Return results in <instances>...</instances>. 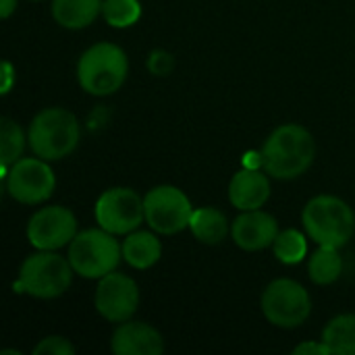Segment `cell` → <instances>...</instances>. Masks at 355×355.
Returning a JSON list of instances; mask_svg holds the SVG:
<instances>
[{"label":"cell","instance_id":"7","mask_svg":"<svg viewBox=\"0 0 355 355\" xmlns=\"http://www.w3.org/2000/svg\"><path fill=\"white\" fill-rule=\"evenodd\" d=\"M264 318L279 329H297L312 314V300L304 285L293 279L272 281L260 300Z\"/></svg>","mask_w":355,"mask_h":355},{"label":"cell","instance_id":"8","mask_svg":"<svg viewBox=\"0 0 355 355\" xmlns=\"http://www.w3.org/2000/svg\"><path fill=\"white\" fill-rule=\"evenodd\" d=\"M2 179L6 193L15 202L27 206H35L50 200L56 187L54 171L50 168L48 160L40 156L17 160L6 173H2Z\"/></svg>","mask_w":355,"mask_h":355},{"label":"cell","instance_id":"11","mask_svg":"<svg viewBox=\"0 0 355 355\" xmlns=\"http://www.w3.org/2000/svg\"><path fill=\"white\" fill-rule=\"evenodd\" d=\"M27 241L35 250L56 252L77 235V218L64 206H44L27 223Z\"/></svg>","mask_w":355,"mask_h":355},{"label":"cell","instance_id":"5","mask_svg":"<svg viewBox=\"0 0 355 355\" xmlns=\"http://www.w3.org/2000/svg\"><path fill=\"white\" fill-rule=\"evenodd\" d=\"M73 275L75 270L69 258L50 250H37L23 260L15 291L27 293L35 300H54L67 293Z\"/></svg>","mask_w":355,"mask_h":355},{"label":"cell","instance_id":"12","mask_svg":"<svg viewBox=\"0 0 355 355\" xmlns=\"http://www.w3.org/2000/svg\"><path fill=\"white\" fill-rule=\"evenodd\" d=\"M94 306L102 318L108 322H125L131 320L139 306V289L137 283L123 272H108L98 279Z\"/></svg>","mask_w":355,"mask_h":355},{"label":"cell","instance_id":"19","mask_svg":"<svg viewBox=\"0 0 355 355\" xmlns=\"http://www.w3.org/2000/svg\"><path fill=\"white\" fill-rule=\"evenodd\" d=\"M308 275L314 285H333L343 275V258L337 248L318 245V250L310 256Z\"/></svg>","mask_w":355,"mask_h":355},{"label":"cell","instance_id":"24","mask_svg":"<svg viewBox=\"0 0 355 355\" xmlns=\"http://www.w3.org/2000/svg\"><path fill=\"white\" fill-rule=\"evenodd\" d=\"M35 355H75V345L60 337V335H52V337H46L42 339L35 349H33Z\"/></svg>","mask_w":355,"mask_h":355},{"label":"cell","instance_id":"2","mask_svg":"<svg viewBox=\"0 0 355 355\" xmlns=\"http://www.w3.org/2000/svg\"><path fill=\"white\" fill-rule=\"evenodd\" d=\"M81 127L77 116L60 106H50L40 110L29 129H27V146L33 156H40L48 162L62 160L75 152L79 146Z\"/></svg>","mask_w":355,"mask_h":355},{"label":"cell","instance_id":"27","mask_svg":"<svg viewBox=\"0 0 355 355\" xmlns=\"http://www.w3.org/2000/svg\"><path fill=\"white\" fill-rule=\"evenodd\" d=\"M2 77H4V81H2V89H0V94H2V96H6V94L12 89V83H15V69H12V64H10L8 60H4V62H2Z\"/></svg>","mask_w":355,"mask_h":355},{"label":"cell","instance_id":"17","mask_svg":"<svg viewBox=\"0 0 355 355\" xmlns=\"http://www.w3.org/2000/svg\"><path fill=\"white\" fill-rule=\"evenodd\" d=\"M104 0H52V17L64 29L89 27L102 15Z\"/></svg>","mask_w":355,"mask_h":355},{"label":"cell","instance_id":"26","mask_svg":"<svg viewBox=\"0 0 355 355\" xmlns=\"http://www.w3.org/2000/svg\"><path fill=\"white\" fill-rule=\"evenodd\" d=\"M293 355H333V352H331V347L324 341H320V343L306 341V343H300L293 349Z\"/></svg>","mask_w":355,"mask_h":355},{"label":"cell","instance_id":"23","mask_svg":"<svg viewBox=\"0 0 355 355\" xmlns=\"http://www.w3.org/2000/svg\"><path fill=\"white\" fill-rule=\"evenodd\" d=\"M102 17L110 27L125 29L139 21L141 4H139V0H104Z\"/></svg>","mask_w":355,"mask_h":355},{"label":"cell","instance_id":"15","mask_svg":"<svg viewBox=\"0 0 355 355\" xmlns=\"http://www.w3.org/2000/svg\"><path fill=\"white\" fill-rule=\"evenodd\" d=\"M268 173L260 168H241L233 175L229 183V202L237 210H260L270 198V181Z\"/></svg>","mask_w":355,"mask_h":355},{"label":"cell","instance_id":"21","mask_svg":"<svg viewBox=\"0 0 355 355\" xmlns=\"http://www.w3.org/2000/svg\"><path fill=\"white\" fill-rule=\"evenodd\" d=\"M25 144H27V135L23 133V129L12 119L4 116L2 125H0V166H2V173H6L17 160H21Z\"/></svg>","mask_w":355,"mask_h":355},{"label":"cell","instance_id":"1","mask_svg":"<svg viewBox=\"0 0 355 355\" xmlns=\"http://www.w3.org/2000/svg\"><path fill=\"white\" fill-rule=\"evenodd\" d=\"M316 158V141L312 133L297 125L287 123L277 127L262 146V171L281 181L302 177Z\"/></svg>","mask_w":355,"mask_h":355},{"label":"cell","instance_id":"13","mask_svg":"<svg viewBox=\"0 0 355 355\" xmlns=\"http://www.w3.org/2000/svg\"><path fill=\"white\" fill-rule=\"evenodd\" d=\"M279 233L277 218L262 210H243L231 227L235 245L245 252H262L270 248Z\"/></svg>","mask_w":355,"mask_h":355},{"label":"cell","instance_id":"28","mask_svg":"<svg viewBox=\"0 0 355 355\" xmlns=\"http://www.w3.org/2000/svg\"><path fill=\"white\" fill-rule=\"evenodd\" d=\"M17 10V0H0V17L8 19Z\"/></svg>","mask_w":355,"mask_h":355},{"label":"cell","instance_id":"10","mask_svg":"<svg viewBox=\"0 0 355 355\" xmlns=\"http://www.w3.org/2000/svg\"><path fill=\"white\" fill-rule=\"evenodd\" d=\"M96 223L112 235H129L146 220L144 198L129 187L106 189L94 208Z\"/></svg>","mask_w":355,"mask_h":355},{"label":"cell","instance_id":"16","mask_svg":"<svg viewBox=\"0 0 355 355\" xmlns=\"http://www.w3.org/2000/svg\"><path fill=\"white\" fill-rule=\"evenodd\" d=\"M121 248H123V260L129 266L137 268V270L152 268L162 256V243L150 231H133V233H129Z\"/></svg>","mask_w":355,"mask_h":355},{"label":"cell","instance_id":"14","mask_svg":"<svg viewBox=\"0 0 355 355\" xmlns=\"http://www.w3.org/2000/svg\"><path fill=\"white\" fill-rule=\"evenodd\" d=\"M110 352L114 355H160L164 352V339L146 322L125 320L112 333Z\"/></svg>","mask_w":355,"mask_h":355},{"label":"cell","instance_id":"20","mask_svg":"<svg viewBox=\"0 0 355 355\" xmlns=\"http://www.w3.org/2000/svg\"><path fill=\"white\" fill-rule=\"evenodd\" d=\"M322 341L333 355H355V314H339L322 331Z\"/></svg>","mask_w":355,"mask_h":355},{"label":"cell","instance_id":"18","mask_svg":"<svg viewBox=\"0 0 355 355\" xmlns=\"http://www.w3.org/2000/svg\"><path fill=\"white\" fill-rule=\"evenodd\" d=\"M189 231L200 243L216 245L227 239V235L231 233V227H229L227 216L220 210L206 206V208L193 210L191 220H189Z\"/></svg>","mask_w":355,"mask_h":355},{"label":"cell","instance_id":"22","mask_svg":"<svg viewBox=\"0 0 355 355\" xmlns=\"http://www.w3.org/2000/svg\"><path fill=\"white\" fill-rule=\"evenodd\" d=\"M272 250H275V256L279 262L287 264V266H293V264H300L306 254H308V241H306V235L297 229H285L277 235L275 243H272Z\"/></svg>","mask_w":355,"mask_h":355},{"label":"cell","instance_id":"25","mask_svg":"<svg viewBox=\"0 0 355 355\" xmlns=\"http://www.w3.org/2000/svg\"><path fill=\"white\" fill-rule=\"evenodd\" d=\"M148 69L154 75H168L173 69V56L164 50H154L148 58Z\"/></svg>","mask_w":355,"mask_h":355},{"label":"cell","instance_id":"29","mask_svg":"<svg viewBox=\"0 0 355 355\" xmlns=\"http://www.w3.org/2000/svg\"><path fill=\"white\" fill-rule=\"evenodd\" d=\"M0 355H21V352H10V349H4V352H0Z\"/></svg>","mask_w":355,"mask_h":355},{"label":"cell","instance_id":"4","mask_svg":"<svg viewBox=\"0 0 355 355\" xmlns=\"http://www.w3.org/2000/svg\"><path fill=\"white\" fill-rule=\"evenodd\" d=\"M129 60L121 46L98 42L89 46L77 60V81L92 96H110L119 92L127 79Z\"/></svg>","mask_w":355,"mask_h":355},{"label":"cell","instance_id":"3","mask_svg":"<svg viewBox=\"0 0 355 355\" xmlns=\"http://www.w3.org/2000/svg\"><path fill=\"white\" fill-rule=\"evenodd\" d=\"M302 225L306 235L318 245L341 250L354 237L355 214L341 198L322 193L304 206Z\"/></svg>","mask_w":355,"mask_h":355},{"label":"cell","instance_id":"6","mask_svg":"<svg viewBox=\"0 0 355 355\" xmlns=\"http://www.w3.org/2000/svg\"><path fill=\"white\" fill-rule=\"evenodd\" d=\"M69 262L75 270V275L83 279H102L108 272L116 270L123 248L114 239L112 233L98 229H85L75 235V239L69 243Z\"/></svg>","mask_w":355,"mask_h":355},{"label":"cell","instance_id":"9","mask_svg":"<svg viewBox=\"0 0 355 355\" xmlns=\"http://www.w3.org/2000/svg\"><path fill=\"white\" fill-rule=\"evenodd\" d=\"M144 212L146 223L154 233L177 235L183 229H189L193 208L183 189L175 185H158L144 196Z\"/></svg>","mask_w":355,"mask_h":355}]
</instances>
